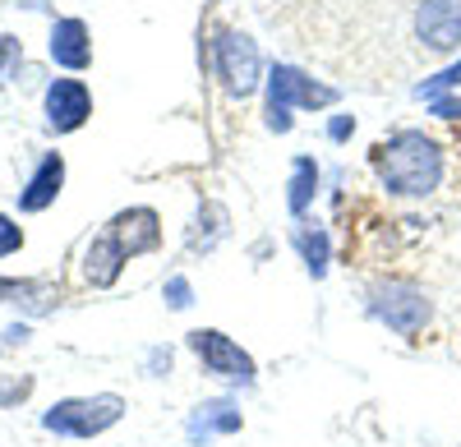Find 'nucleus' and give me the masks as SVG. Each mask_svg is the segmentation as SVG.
Listing matches in <instances>:
<instances>
[{
  "label": "nucleus",
  "instance_id": "1",
  "mask_svg": "<svg viewBox=\"0 0 461 447\" xmlns=\"http://www.w3.org/2000/svg\"><path fill=\"white\" fill-rule=\"evenodd\" d=\"M374 171L397 199H425L443 180V148L425 130H397L374 148Z\"/></svg>",
  "mask_w": 461,
  "mask_h": 447
},
{
  "label": "nucleus",
  "instance_id": "2",
  "mask_svg": "<svg viewBox=\"0 0 461 447\" xmlns=\"http://www.w3.org/2000/svg\"><path fill=\"white\" fill-rule=\"evenodd\" d=\"M121 420H125V397L97 392V397L56 401L51 411L42 416V429H47V434H60V438H97V434L115 429Z\"/></svg>",
  "mask_w": 461,
  "mask_h": 447
},
{
  "label": "nucleus",
  "instance_id": "3",
  "mask_svg": "<svg viewBox=\"0 0 461 447\" xmlns=\"http://www.w3.org/2000/svg\"><path fill=\"white\" fill-rule=\"evenodd\" d=\"M337 102V88H323L314 84L310 74H300L291 65H273V74H267V130L273 134H286L291 130V111L304 106V111H314V106H332Z\"/></svg>",
  "mask_w": 461,
  "mask_h": 447
},
{
  "label": "nucleus",
  "instance_id": "4",
  "mask_svg": "<svg viewBox=\"0 0 461 447\" xmlns=\"http://www.w3.org/2000/svg\"><path fill=\"white\" fill-rule=\"evenodd\" d=\"M189 351L199 355L203 374H212V379H221L230 388H254L258 383L254 355L240 342H230L226 332H217V327H194V332H189Z\"/></svg>",
  "mask_w": 461,
  "mask_h": 447
},
{
  "label": "nucleus",
  "instance_id": "5",
  "mask_svg": "<svg viewBox=\"0 0 461 447\" xmlns=\"http://www.w3.org/2000/svg\"><path fill=\"white\" fill-rule=\"evenodd\" d=\"M369 314H374L383 327H393L397 337H415V332L429 323L434 309H429L425 291H420L415 282L393 277V282H378V286L369 291Z\"/></svg>",
  "mask_w": 461,
  "mask_h": 447
},
{
  "label": "nucleus",
  "instance_id": "6",
  "mask_svg": "<svg viewBox=\"0 0 461 447\" xmlns=\"http://www.w3.org/2000/svg\"><path fill=\"white\" fill-rule=\"evenodd\" d=\"M212 65H217V79L226 84L230 97H249L263 79V60H258V47L249 42L245 32L236 28H226L217 32V42H212Z\"/></svg>",
  "mask_w": 461,
  "mask_h": 447
},
{
  "label": "nucleus",
  "instance_id": "7",
  "mask_svg": "<svg viewBox=\"0 0 461 447\" xmlns=\"http://www.w3.org/2000/svg\"><path fill=\"white\" fill-rule=\"evenodd\" d=\"M245 416H240V406L230 401V397H212V401H199L194 411H189L185 420V434L194 447H208L212 438H230V434H240Z\"/></svg>",
  "mask_w": 461,
  "mask_h": 447
},
{
  "label": "nucleus",
  "instance_id": "8",
  "mask_svg": "<svg viewBox=\"0 0 461 447\" xmlns=\"http://www.w3.org/2000/svg\"><path fill=\"white\" fill-rule=\"evenodd\" d=\"M106 236L121 245L125 258L148 254V249H158V245H162V217L152 212V208H125V212H115V217H111Z\"/></svg>",
  "mask_w": 461,
  "mask_h": 447
},
{
  "label": "nucleus",
  "instance_id": "9",
  "mask_svg": "<svg viewBox=\"0 0 461 447\" xmlns=\"http://www.w3.org/2000/svg\"><path fill=\"white\" fill-rule=\"evenodd\" d=\"M415 32L429 51L461 47V0H425L415 10Z\"/></svg>",
  "mask_w": 461,
  "mask_h": 447
},
{
  "label": "nucleus",
  "instance_id": "10",
  "mask_svg": "<svg viewBox=\"0 0 461 447\" xmlns=\"http://www.w3.org/2000/svg\"><path fill=\"white\" fill-rule=\"evenodd\" d=\"M88 116H93V93L79 79H56L47 88V125L51 130L69 134V130H79Z\"/></svg>",
  "mask_w": 461,
  "mask_h": 447
},
{
  "label": "nucleus",
  "instance_id": "11",
  "mask_svg": "<svg viewBox=\"0 0 461 447\" xmlns=\"http://www.w3.org/2000/svg\"><path fill=\"white\" fill-rule=\"evenodd\" d=\"M51 60L65 65V69H88L93 65V42H88L84 19H60L51 28Z\"/></svg>",
  "mask_w": 461,
  "mask_h": 447
},
{
  "label": "nucleus",
  "instance_id": "12",
  "mask_svg": "<svg viewBox=\"0 0 461 447\" xmlns=\"http://www.w3.org/2000/svg\"><path fill=\"white\" fill-rule=\"evenodd\" d=\"M60 184H65V157L51 153V157H42V166L32 171L28 190L19 194V208H23V212H42V208H51L56 194H60Z\"/></svg>",
  "mask_w": 461,
  "mask_h": 447
},
{
  "label": "nucleus",
  "instance_id": "13",
  "mask_svg": "<svg viewBox=\"0 0 461 447\" xmlns=\"http://www.w3.org/2000/svg\"><path fill=\"white\" fill-rule=\"evenodd\" d=\"M125 264H130V258L121 254V245L102 231V236L88 240V249H84V282H88V286H115V277H121Z\"/></svg>",
  "mask_w": 461,
  "mask_h": 447
},
{
  "label": "nucleus",
  "instance_id": "14",
  "mask_svg": "<svg viewBox=\"0 0 461 447\" xmlns=\"http://www.w3.org/2000/svg\"><path fill=\"white\" fill-rule=\"evenodd\" d=\"M314 190H319V166H314V157H295V166H291V194H286V208L300 217L304 208L314 203Z\"/></svg>",
  "mask_w": 461,
  "mask_h": 447
},
{
  "label": "nucleus",
  "instance_id": "15",
  "mask_svg": "<svg viewBox=\"0 0 461 447\" xmlns=\"http://www.w3.org/2000/svg\"><path fill=\"white\" fill-rule=\"evenodd\" d=\"M295 245H300V254H304V268H310L314 277H323V273H328V236L300 227V231H295Z\"/></svg>",
  "mask_w": 461,
  "mask_h": 447
},
{
  "label": "nucleus",
  "instance_id": "16",
  "mask_svg": "<svg viewBox=\"0 0 461 447\" xmlns=\"http://www.w3.org/2000/svg\"><path fill=\"white\" fill-rule=\"evenodd\" d=\"M447 88H461V65H452V69H443V74H438V79H429V84H420L415 93L434 102V97H438V93H447Z\"/></svg>",
  "mask_w": 461,
  "mask_h": 447
},
{
  "label": "nucleus",
  "instance_id": "17",
  "mask_svg": "<svg viewBox=\"0 0 461 447\" xmlns=\"http://www.w3.org/2000/svg\"><path fill=\"white\" fill-rule=\"evenodd\" d=\"M19 245H23V231L14 227V221L0 212V258H10V254H19Z\"/></svg>",
  "mask_w": 461,
  "mask_h": 447
},
{
  "label": "nucleus",
  "instance_id": "18",
  "mask_svg": "<svg viewBox=\"0 0 461 447\" xmlns=\"http://www.w3.org/2000/svg\"><path fill=\"white\" fill-rule=\"evenodd\" d=\"M14 60H19V37H10V32H0V84L10 79V69H14Z\"/></svg>",
  "mask_w": 461,
  "mask_h": 447
},
{
  "label": "nucleus",
  "instance_id": "19",
  "mask_svg": "<svg viewBox=\"0 0 461 447\" xmlns=\"http://www.w3.org/2000/svg\"><path fill=\"white\" fill-rule=\"evenodd\" d=\"M167 300H171V309H189V282L185 277H171L167 282Z\"/></svg>",
  "mask_w": 461,
  "mask_h": 447
},
{
  "label": "nucleus",
  "instance_id": "20",
  "mask_svg": "<svg viewBox=\"0 0 461 447\" xmlns=\"http://www.w3.org/2000/svg\"><path fill=\"white\" fill-rule=\"evenodd\" d=\"M351 130H356V121H351V116H337L328 134H332V139H346V134H351Z\"/></svg>",
  "mask_w": 461,
  "mask_h": 447
},
{
  "label": "nucleus",
  "instance_id": "21",
  "mask_svg": "<svg viewBox=\"0 0 461 447\" xmlns=\"http://www.w3.org/2000/svg\"><path fill=\"white\" fill-rule=\"evenodd\" d=\"M434 111H438L443 121H456L461 116V102H434Z\"/></svg>",
  "mask_w": 461,
  "mask_h": 447
}]
</instances>
